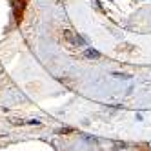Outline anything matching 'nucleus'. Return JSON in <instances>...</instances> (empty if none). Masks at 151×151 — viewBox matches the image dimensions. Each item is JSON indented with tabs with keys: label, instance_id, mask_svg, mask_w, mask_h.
<instances>
[{
	"label": "nucleus",
	"instance_id": "obj_3",
	"mask_svg": "<svg viewBox=\"0 0 151 151\" xmlns=\"http://www.w3.org/2000/svg\"><path fill=\"white\" fill-rule=\"evenodd\" d=\"M13 9H15L17 18H20V15H22V9H24V2H22V0H13Z\"/></svg>",
	"mask_w": 151,
	"mask_h": 151
},
{
	"label": "nucleus",
	"instance_id": "obj_2",
	"mask_svg": "<svg viewBox=\"0 0 151 151\" xmlns=\"http://www.w3.org/2000/svg\"><path fill=\"white\" fill-rule=\"evenodd\" d=\"M84 57L86 58H91V60H96V58H100V53L96 51V49H93V47H88L84 51Z\"/></svg>",
	"mask_w": 151,
	"mask_h": 151
},
{
	"label": "nucleus",
	"instance_id": "obj_1",
	"mask_svg": "<svg viewBox=\"0 0 151 151\" xmlns=\"http://www.w3.org/2000/svg\"><path fill=\"white\" fill-rule=\"evenodd\" d=\"M64 38H66V42L68 44H71V46H75V47H80V46H86V40L78 35V33H75V31H71V29H64Z\"/></svg>",
	"mask_w": 151,
	"mask_h": 151
}]
</instances>
